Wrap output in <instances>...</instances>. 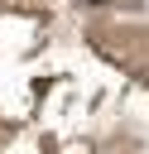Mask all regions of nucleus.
Returning <instances> with one entry per match:
<instances>
[{"instance_id": "nucleus-1", "label": "nucleus", "mask_w": 149, "mask_h": 154, "mask_svg": "<svg viewBox=\"0 0 149 154\" xmlns=\"http://www.w3.org/2000/svg\"><path fill=\"white\" fill-rule=\"evenodd\" d=\"M87 5H111V0H87Z\"/></svg>"}]
</instances>
